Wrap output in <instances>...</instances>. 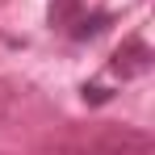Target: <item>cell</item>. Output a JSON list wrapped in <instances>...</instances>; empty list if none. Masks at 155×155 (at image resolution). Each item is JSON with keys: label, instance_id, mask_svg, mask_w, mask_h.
I'll list each match as a JSON object with an SVG mask.
<instances>
[{"label": "cell", "instance_id": "cell-4", "mask_svg": "<svg viewBox=\"0 0 155 155\" xmlns=\"http://www.w3.org/2000/svg\"><path fill=\"white\" fill-rule=\"evenodd\" d=\"M84 101L101 105V101H109V92H105V88H84Z\"/></svg>", "mask_w": 155, "mask_h": 155}, {"label": "cell", "instance_id": "cell-3", "mask_svg": "<svg viewBox=\"0 0 155 155\" xmlns=\"http://www.w3.org/2000/svg\"><path fill=\"white\" fill-rule=\"evenodd\" d=\"M76 13H80L76 0H59V4L51 8V21H67V17H76Z\"/></svg>", "mask_w": 155, "mask_h": 155}, {"label": "cell", "instance_id": "cell-2", "mask_svg": "<svg viewBox=\"0 0 155 155\" xmlns=\"http://www.w3.org/2000/svg\"><path fill=\"white\" fill-rule=\"evenodd\" d=\"M105 25H109V13H92V17H80L76 25H71V38H97Z\"/></svg>", "mask_w": 155, "mask_h": 155}, {"label": "cell", "instance_id": "cell-1", "mask_svg": "<svg viewBox=\"0 0 155 155\" xmlns=\"http://www.w3.org/2000/svg\"><path fill=\"white\" fill-rule=\"evenodd\" d=\"M113 71H117V76H143V71H151V46H147L143 38L122 42L117 54H113Z\"/></svg>", "mask_w": 155, "mask_h": 155}]
</instances>
